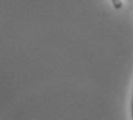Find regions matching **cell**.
I'll return each instance as SVG.
<instances>
[{
  "instance_id": "1",
  "label": "cell",
  "mask_w": 133,
  "mask_h": 120,
  "mask_svg": "<svg viewBox=\"0 0 133 120\" xmlns=\"http://www.w3.org/2000/svg\"><path fill=\"white\" fill-rule=\"evenodd\" d=\"M111 2H112V6H114L116 9H119V8H122L123 7V1L122 0H111Z\"/></svg>"
}]
</instances>
